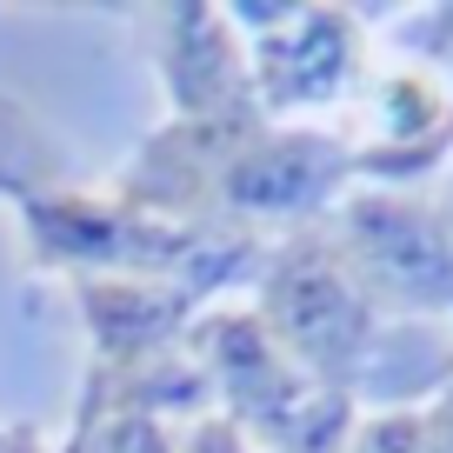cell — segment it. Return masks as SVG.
<instances>
[{
	"label": "cell",
	"mask_w": 453,
	"mask_h": 453,
	"mask_svg": "<svg viewBox=\"0 0 453 453\" xmlns=\"http://www.w3.org/2000/svg\"><path fill=\"white\" fill-rule=\"evenodd\" d=\"M260 326L273 334L287 360H294L307 380L334 387V394L354 400L360 367H367L373 340L380 334V307L367 300V287L354 280V267L340 260V247L320 234H300L294 247H280L267 273V307H260Z\"/></svg>",
	"instance_id": "cell-1"
},
{
	"label": "cell",
	"mask_w": 453,
	"mask_h": 453,
	"mask_svg": "<svg viewBox=\"0 0 453 453\" xmlns=\"http://www.w3.org/2000/svg\"><path fill=\"white\" fill-rule=\"evenodd\" d=\"M326 241L354 267L373 307L400 313H447L453 307V234L434 207L407 194H354L340 200Z\"/></svg>",
	"instance_id": "cell-2"
},
{
	"label": "cell",
	"mask_w": 453,
	"mask_h": 453,
	"mask_svg": "<svg viewBox=\"0 0 453 453\" xmlns=\"http://www.w3.org/2000/svg\"><path fill=\"white\" fill-rule=\"evenodd\" d=\"M354 173L360 154L334 134H267L260 120H241L220 134L207 200L254 213V220H307V213L334 207Z\"/></svg>",
	"instance_id": "cell-3"
},
{
	"label": "cell",
	"mask_w": 453,
	"mask_h": 453,
	"mask_svg": "<svg viewBox=\"0 0 453 453\" xmlns=\"http://www.w3.org/2000/svg\"><path fill=\"white\" fill-rule=\"evenodd\" d=\"M27 213V241L47 267H81V260H107V267H147L167 273L187 267L200 247H213L207 234L167 220V213L127 207V200H87V194H14Z\"/></svg>",
	"instance_id": "cell-4"
},
{
	"label": "cell",
	"mask_w": 453,
	"mask_h": 453,
	"mask_svg": "<svg viewBox=\"0 0 453 453\" xmlns=\"http://www.w3.org/2000/svg\"><path fill=\"white\" fill-rule=\"evenodd\" d=\"M273 34L254 41V100L273 113L313 107V100H334L347 87V67L360 54L354 14L340 7H273Z\"/></svg>",
	"instance_id": "cell-5"
},
{
	"label": "cell",
	"mask_w": 453,
	"mask_h": 453,
	"mask_svg": "<svg viewBox=\"0 0 453 453\" xmlns=\"http://www.w3.org/2000/svg\"><path fill=\"white\" fill-rule=\"evenodd\" d=\"M167 34L173 41L160 54V73H167L173 100H180V120H260L247 47L234 41V14L173 7Z\"/></svg>",
	"instance_id": "cell-6"
},
{
	"label": "cell",
	"mask_w": 453,
	"mask_h": 453,
	"mask_svg": "<svg viewBox=\"0 0 453 453\" xmlns=\"http://www.w3.org/2000/svg\"><path fill=\"white\" fill-rule=\"evenodd\" d=\"M54 173V147L14 100H0V194H34Z\"/></svg>",
	"instance_id": "cell-7"
},
{
	"label": "cell",
	"mask_w": 453,
	"mask_h": 453,
	"mask_svg": "<svg viewBox=\"0 0 453 453\" xmlns=\"http://www.w3.org/2000/svg\"><path fill=\"white\" fill-rule=\"evenodd\" d=\"M340 453H420V413H387V420L354 426Z\"/></svg>",
	"instance_id": "cell-8"
},
{
	"label": "cell",
	"mask_w": 453,
	"mask_h": 453,
	"mask_svg": "<svg viewBox=\"0 0 453 453\" xmlns=\"http://www.w3.org/2000/svg\"><path fill=\"white\" fill-rule=\"evenodd\" d=\"M180 453H254V440H247L234 420H200L194 434H187Z\"/></svg>",
	"instance_id": "cell-9"
},
{
	"label": "cell",
	"mask_w": 453,
	"mask_h": 453,
	"mask_svg": "<svg viewBox=\"0 0 453 453\" xmlns=\"http://www.w3.org/2000/svg\"><path fill=\"white\" fill-rule=\"evenodd\" d=\"M107 453H173V447H167V434H160L154 420H134L127 413V420L107 434Z\"/></svg>",
	"instance_id": "cell-10"
},
{
	"label": "cell",
	"mask_w": 453,
	"mask_h": 453,
	"mask_svg": "<svg viewBox=\"0 0 453 453\" xmlns=\"http://www.w3.org/2000/svg\"><path fill=\"white\" fill-rule=\"evenodd\" d=\"M0 453H41V440L34 434H0Z\"/></svg>",
	"instance_id": "cell-11"
},
{
	"label": "cell",
	"mask_w": 453,
	"mask_h": 453,
	"mask_svg": "<svg viewBox=\"0 0 453 453\" xmlns=\"http://www.w3.org/2000/svg\"><path fill=\"white\" fill-rule=\"evenodd\" d=\"M447 200H453V180H447Z\"/></svg>",
	"instance_id": "cell-12"
}]
</instances>
